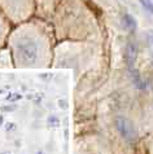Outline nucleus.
Wrapping results in <instances>:
<instances>
[{"instance_id": "1", "label": "nucleus", "mask_w": 153, "mask_h": 154, "mask_svg": "<svg viewBox=\"0 0 153 154\" xmlns=\"http://www.w3.org/2000/svg\"><path fill=\"white\" fill-rule=\"evenodd\" d=\"M16 54L23 65H31L38 58V44L29 36H23L16 44Z\"/></svg>"}, {"instance_id": "2", "label": "nucleus", "mask_w": 153, "mask_h": 154, "mask_svg": "<svg viewBox=\"0 0 153 154\" xmlns=\"http://www.w3.org/2000/svg\"><path fill=\"white\" fill-rule=\"evenodd\" d=\"M114 126H116L118 134L127 141H134L136 139V130L133 125V122L126 117H117L114 119Z\"/></svg>"}, {"instance_id": "3", "label": "nucleus", "mask_w": 153, "mask_h": 154, "mask_svg": "<svg viewBox=\"0 0 153 154\" xmlns=\"http://www.w3.org/2000/svg\"><path fill=\"white\" fill-rule=\"evenodd\" d=\"M136 57H138V47L134 42H129L125 48V60L130 67V70L133 69V66L135 65Z\"/></svg>"}, {"instance_id": "4", "label": "nucleus", "mask_w": 153, "mask_h": 154, "mask_svg": "<svg viewBox=\"0 0 153 154\" xmlns=\"http://www.w3.org/2000/svg\"><path fill=\"white\" fill-rule=\"evenodd\" d=\"M121 22L123 29L127 30V31H134L135 27H136V21L134 20V17L131 14H123Z\"/></svg>"}, {"instance_id": "5", "label": "nucleus", "mask_w": 153, "mask_h": 154, "mask_svg": "<svg viewBox=\"0 0 153 154\" xmlns=\"http://www.w3.org/2000/svg\"><path fill=\"white\" fill-rule=\"evenodd\" d=\"M145 39H147L148 51H149V54H151V57H152V60H153V29H152V30H148V31H147Z\"/></svg>"}, {"instance_id": "6", "label": "nucleus", "mask_w": 153, "mask_h": 154, "mask_svg": "<svg viewBox=\"0 0 153 154\" xmlns=\"http://www.w3.org/2000/svg\"><path fill=\"white\" fill-rule=\"evenodd\" d=\"M47 123H48V126L49 127H52V128H56L60 126V119H58L57 115H49L48 119H47Z\"/></svg>"}, {"instance_id": "7", "label": "nucleus", "mask_w": 153, "mask_h": 154, "mask_svg": "<svg viewBox=\"0 0 153 154\" xmlns=\"http://www.w3.org/2000/svg\"><path fill=\"white\" fill-rule=\"evenodd\" d=\"M139 2L144 7V9L153 14V2H152V0H139Z\"/></svg>"}, {"instance_id": "8", "label": "nucleus", "mask_w": 153, "mask_h": 154, "mask_svg": "<svg viewBox=\"0 0 153 154\" xmlns=\"http://www.w3.org/2000/svg\"><path fill=\"white\" fill-rule=\"evenodd\" d=\"M16 130V123L14 122H8L5 125V131L9 132V131H14Z\"/></svg>"}, {"instance_id": "9", "label": "nucleus", "mask_w": 153, "mask_h": 154, "mask_svg": "<svg viewBox=\"0 0 153 154\" xmlns=\"http://www.w3.org/2000/svg\"><path fill=\"white\" fill-rule=\"evenodd\" d=\"M65 100H58V106H60V108H64V109H66V104H65Z\"/></svg>"}, {"instance_id": "10", "label": "nucleus", "mask_w": 153, "mask_h": 154, "mask_svg": "<svg viewBox=\"0 0 153 154\" xmlns=\"http://www.w3.org/2000/svg\"><path fill=\"white\" fill-rule=\"evenodd\" d=\"M2 126H4V117L0 114V127H2Z\"/></svg>"}, {"instance_id": "11", "label": "nucleus", "mask_w": 153, "mask_h": 154, "mask_svg": "<svg viewBox=\"0 0 153 154\" xmlns=\"http://www.w3.org/2000/svg\"><path fill=\"white\" fill-rule=\"evenodd\" d=\"M0 154H12L11 150H3V152H0Z\"/></svg>"}, {"instance_id": "12", "label": "nucleus", "mask_w": 153, "mask_h": 154, "mask_svg": "<svg viewBox=\"0 0 153 154\" xmlns=\"http://www.w3.org/2000/svg\"><path fill=\"white\" fill-rule=\"evenodd\" d=\"M35 154H45V153H44L43 150H36V153H35Z\"/></svg>"}, {"instance_id": "13", "label": "nucleus", "mask_w": 153, "mask_h": 154, "mask_svg": "<svg viewBox=\"0 0 153 154\" xmlns=\"http://www.w3.org/2000/svg\"><path fill=\"white\" fill-rule=\"evenodd\" d=\"M0 31H2V30H0Z\"/></svg>"}, {"instance_id": "14", "label": "nucleus", "mask_w": 153, "mask_h": 154, "mask_svg": "<svg viewBox=\"0 0 153 154\" xmlns=\"http://www.w3.org/2000/svg\"><path fill=\"white\" fill-rule=\"evenodd\" d=\"M152 2H153V0H152Z\"/></svg>"}]
</instances>
